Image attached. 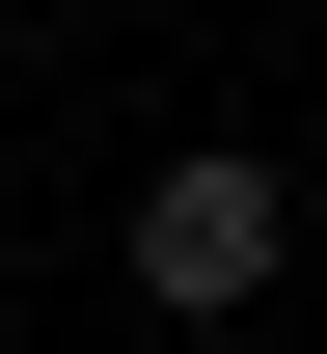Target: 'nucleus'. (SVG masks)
I'll return each mask as SVG.
<instances>
[{
    "label": "nucleus",
    "mask_w": 327,
    "mask_h": 354,
    "mask_svg": "<svg viewBox=\"0 0 327 354\" xmlns=\"http://www.w3.org/2000/svg\"><path fill=\"white\" fill-rule=\"evenodd\" d=\"M137 300H164V327H245V300H273V164H245V136L137 191Z\"/></svg>",
    "instance_id": "nucleus-1"
}]
</instances>
